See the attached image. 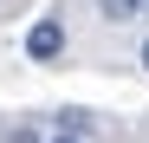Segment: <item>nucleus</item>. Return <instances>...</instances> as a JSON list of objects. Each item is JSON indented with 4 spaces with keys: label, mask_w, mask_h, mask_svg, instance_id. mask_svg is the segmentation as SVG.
Instances as JSON below:
<instances>
[{
    "label": "nucleus",
    "mask_w": 149,
    "mask_h": 143,
    "mask_svg": "<svg viewBox=\"0 0 149 143\" xmlns=\"http://www.w3.org/2000/svg\"><path fill=\"white\" fill-rule=\"evenodd\" d=\"M65 52V26H58V20H39V26L26 33V59H39V65H52Z\"/></svg>",
    "instance_id": "obj_1"
},
{
    "label": "nucleus",
    "mask_w": 149,
    "mask_h": 143,
    "mask_svg": "<svg viewBox=\"0 0 149 143\" xmlns=\"http://www.w3.org/2000/svg\"><path fill=\"white\" fill-rule=\"evenodd\" d=\"M52 124H58V137H91V130H97V117L78 111V104H65V111H52Z\"/></svg>",
    "instance_id": "obj_2"
},
{
    "label": "nucleus",
    "mask_w": 149,
    "mask_h": 143,
    "mask_svg": "<svg viewBox=\"0 0 149 143\" xmlns=\"http://www.w3.org/2000/svg\"><path fill=\"white\" fill-rule=\"evenodd\" d=\"M104 20H110V26H130V20H149V0H104Z\"/></svg>",
    "instance_id": "obj_3"
},
{
    "label": "nucleus",
    "mask_w": 149,
    "mask_h": 143,
    "mask_svg": "<svg viewBox=\"0 0 149 143\" xmlns=\"http://www.w3.org/2000/svg\"><path fill=\"white\" fill-rule=\"evenodd\" d=\"M7 143H39V130H33V124H19V130H13Z\"/></svg>",
    "instance_id": "obj_4"
},
{
    "label": "nucleus",
    "mask_w": 149,
    "mask_h": 143,
    "mask_svg": "<svg viewBox=\"0 0 149 143\" xmlns=\"http://www.w3.org/2000/svg\"><path fill=\"white\" fill-rule=\"evenodd\" d=\"M45 143H84V137H45Z\"/></svg>",
    "instance_id": "obj_5"
},
{
    "label": "nucleus",
    "mask_w": 149,
    "mask_h": 143,
    "mask_svg": "<svg viewBox=\"0 0 149 143\" xmlns=\"http://www.w3.org/2000/svg\"><path fill=\"white\" fill-rule=\"evenodd\" d=\"M143 65H149V39H143Z\"/></svg>",
    "instance_id": "obj_6"
}]
</instances>
